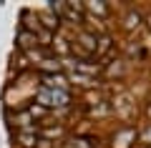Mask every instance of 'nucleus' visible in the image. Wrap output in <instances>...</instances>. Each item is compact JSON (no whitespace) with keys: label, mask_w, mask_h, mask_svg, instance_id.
<instances>
[{"label":"nucleus","mask_w":151,"mask_h":148,"mask_svg":"<svg viewBox=\"0 0 151 148\" xmlns=\"http://www.w3.org/2000/svg\"><path fill=\"white\" fill-rule=\"evenodd\" d=\"M65 75H68V83H70V90L73 88H81V90H93L98 85L96 78H91V75H83V73H73V70H63Z\"/></svg>","instance_id":"nucleus-2"},{"label":"nucleus","mask_w":151,"mask_h":148,"mask_svg":"<svg viewBox=\"0 0 151 148\" xmlns=\"http://www.w3.org/2000/svg\"><path fill=\"white\" fill-rule=\"evenodd\" d=\"M139 141V128L136 126H124L111 136V148H131Z\"/></svg>","instance_id":"nucleus-1"},{"label":"nucleus","mask_w":151,"mask_h":148,"mask_svg":"<svg viewBox=\"0 0 151 148\" xmlns=\"http://www.w3.org/2000/svg\"><path fill=\"white\" fill-rule=\"evenodd\" d=\"M126 70H129L126 68V58H119V55L103 63V75L106 78H124Z\"/></svg>","instance_id":"nucleus-4"},{"label":"nucleus","mask_w":151,"mask_h":148,"mask_svg":"<svg viewBox=\"0 0 151 148\" xmlns=\"http://www.w3.org/2000/svg\"><path fill=\"white\" fill-rule=\"evenodd\" d=\"M83 8H86V15L101 18V20H106V18H108V5H106V3H101V0H88V3H83Z\"/></svg>","instance_id":"nucleus-5"},{"label":"nucleus","mask_w":151,"mask_h":148,"mask_svg":"<svg viewBox=\"0 0 151 148\" xmlns=\"http://www.w3.org/2000/svg\"><path fill=\"white\" fill-rule=\"evenodd\" d=\"M146 20H149V30H151V15H149V18H146Z\"/></svg>","instance_id":"nucleus-8"},{"label":"nucleus","mask_w":151,"mask_h":148,"mask_svg":"<svg viewBox=\"0 0 151 148\" xmlns=\"http://www.w3.org/2000/svg\"><path fill=\"white\" fill-rule=\"evenodd\" d=\"M121 28H124L126 33H139L141 28H144V15H141L136 8H129L126 15L121 18Z\"/></svg>","instance_id":"nucleus-3"},{"label":"nucleus","mask_w":151,"mask_h":148,"mask_svg":"<svg viewBox=\"0 0 151 148\" xmlns=\"http://www.w3.org/2000/svg\"><path fill=\"white\" fill-rule=\"evenodd\" d=\"M146 118H151V101H149V106H146Z\"/></svg>","instance_id":"nucleus-7"},{"label":"nucleus","mask_w":151,"mask_h":148,"mask_svg":"<svg viewBox=\"0 0 151 148\" xmlns=\"http://www.w3.org/2000/svg\"><path fill=\"white\" fill-rule=\"evenodd\" d=\"M139 141L146 143V146H151V123H146V126L139 131Z\"/></svg>","instance_id":"nucleus-6"}]
</instances>
